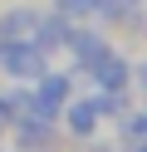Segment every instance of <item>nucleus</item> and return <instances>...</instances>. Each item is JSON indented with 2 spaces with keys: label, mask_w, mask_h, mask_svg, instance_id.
Segmentation results:
<instances>
[{
  "label": "nucleus",
  "mask_w": 147,
  "mask_h": 152,
  "mask_svg": "<svg viewBox=\"0 0 147 152\" xmlns=\"http://www.w3.org/2000/svg\"><path fill=\"white\" fill-rule=\"evenodd\" d=\"M93 5H98V0H59V15H64V20H83Z\"/></svg>",
  "instance_id": "nucleus-7"
},
{
  "label": "nucleus",
  "mask_w": 147,
  "mask_h": 152,
  "mask_svg": "<svg viewBox=\"0 0 147 152\" xmlns=\"http://www.w3.org/2000/svg\"><path fill=\"white\" fill-rule=\"evenodd\" d=\"M142 152H147V147H142Z\"/></svg>",
  "instance_id": "nucleus-10"
},
{
  "label": "nucleus",
  "mask_w": 147,
  "mask_h": 152,
  "mask_svg": "<svg viewBox=\"0 0 147 152\" xmlns=\"http://www.w3.org/2000/svg\"><path fill=\"white\" fill-rule=\"evenodd\" d=\"M0 132H5V103H0Z\"/></svg>",
  "instance_id": "nucleus-9"
},
{
  "label": "nucleus",
  "mask_w": 147,
  "mask_h": 152,
  "mask_svg": "<svg viewBox=\"0 0 147 152\" xmlns=\"http://www.w3.org/2000/svg\"><path fill=\"white\" fill-rule=\"evenodd\" d=\"M93 79L103 83L108 93H118V88H123V83H127V59H123V54H113V49H108L103 59L93 64Z\"/></svg>",
  "instance_id": "nucleus-6"
},
{
  "label": "nucleus",
  "mask_w": 147,
  "mask_h": 152,
  "mask_svg": "<svg viewBox=\"0 0 147 152\" xmlns=\"http://www.w3.org/2000/svg\"><path fill=\"white\" fill-rule=\"evenodd\" d=\"M64 123H69V132L74 137H93V128H98V103L93 98H78V103H64Z\"/></svg>",
  "instance_id": "nucleus-4"
},
{
  "label": "nucleus",
  "mask_w": 147,
  "mask_h": 152,
  "mask_svg": "<svg viewBox=\"0 0 147 152\" xmlns=\"http://www.w3.org/2000/svg\"><path fill=\"white\" fill-rule=\"evenodd\" d=\"M69 103V74H39L34 79V88H29V108L34 113H44V118H54L59 108Z\"/></svg>",
  "instance_id": "nucleus-2"
},
{
  "label": "nucleus",
  "mask_w": 147,
  "mask_h": 152,
  "mask_svg": "<svg viewBox=\"0 0 147 152\" xmlns=\"http://www.w3.org/2000/svg\"><path fill=\"white\" fill-rule=\"evenodd\" d=\"M64 44L74 49V59L83 64V69H93V64H98V59L108 54V44L98 39V34H88V30H69V39H64Z\"/></svg>",
  "instance_id": "nucleus-5"
},
{
  "label": "nucleus",
  "mask_w": 147,
  "mask_h": 152,
  "mask_svg": "<svg viewBox=\"0 0 147 152\" xmlns=\"http://www.w3.org/2000/svg\"><path fill=\"white\" fill-rule=\"evenodd\" d=\"M34 25H39V10L5 5V10H0V39H34Z\"/></svg>",
  "instance_id": "nucleus-3"
},
{
  "label": "nucleus",
  "mask_w": 147,
  "mask_h": 152,
  "mask_svg": "<svg viewBox=\"0 0 147 152\" xmlns=\"http://www.w3.org/2000/svg\"><path fill=\"white\" fill-rule=\"evenodd\" d=\"M123 128H127V137H147V118H127Z\"/></svg>",
  "instance_id": "nucleus-8"
},
{
  "label": "nucleus",
  "mask_w": 147,
  "mask_h": 152,
  "mask_svg": "<svg viewBox=\"0 0 147 152\" xmlns=\"http://www.w3.org/2000/svg\"><path fill=\"white\" fill-rule=\"evenodd\" d=\"M49 69L44 49H39L34 39H0V74L15 83H34L39 74Z\"/></svg>",
  "instance_id": "nucleus-1"
}]
</instances>
